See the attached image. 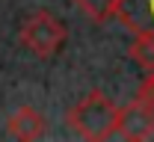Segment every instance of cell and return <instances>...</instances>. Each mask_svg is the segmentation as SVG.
Listing matches in <instances>:
<instances>
[{
    "instance_id": "obj_1",
    "label": "cell",
    "mask_w": 154,
    "mask_h": 142,
    "mask_svg": "<svg viewBox=\"0 0 154 142\" xmlns=\"http://www.w3.org/2000/svg\"><path fill=\"white\" fill-rule=\"evenodd\" d=\"M65 122L71 127V133H77L80 139L89 142H104L113 133H119V122H122V110L116 107L104 92H89L83 101H77Z\"/></svg>"
},
{
    "instance_id": "obj_2",
    "label": "cell",
    "mask_w": 154,
    "mask_h": 142,
    "mask_svg": "<svg viewBox=\"0 0 154 142\" xmlns=\"http://www.w3.org/2000/svg\"><path fill=\"white\" fill-rule=\"evenodd\" d=\"M18 39H21V44H24L33 56L51 59V56H57L59 50H62V44H65V39H68V27H65L57 15L38 9V12H33L30 18L21 24Z\"/></svg>"
},
{
    "instance_id": "obj_3",
    "label": "cell",
    "mask_w": 154,
    "mask_h": 142,
    "mask_svg": "<svg viewBox=\"0 0 154 142\" xmlns=\"http://www.w3.org/2000/svg\"><path fill=\"white\" fill-rule=\"evenodd\" d=\"M119 133L131 142H142L154 136V104L145 98H136L122 110V122H119Z\"/></svg>"
},
{
    "instance_id": "obj_4",
    "label": "cell",
    "mask_w": 154,
    "mask_h": 142,
    "mask_svg": "<svg viewBox=\"0 0 154 142\" xmlns=\"http://www.w3.org/2000/svg\"><path fill=\"white\" fill-rule=\"evenodd\" d=\"M48 130V119L38 113L36 107H18L9 119H6V133L12 139H21V142H36L45 136Z\"/></svg>"
},
{
    "instance_id": "obj_5",
    "label": "cell",
    "mask_w": 154,
    "mask_h": 142,
    "mask_svg": "<svg viewBox=\"0 0 154 142\" xmlns=\"http://www.w3.org/2000/svg\"><path fill=\"white\" fill-rule=\"evenodd\" d=\"M116 18L131 33H154V0H122Z\"/></svg>"
},
{
    "instance_id": "obj_6",
    "label": "cell",
    "mask_w": 154,
    "mask_h": 142,
    "mask_svg": "<svg viewBox=\"0 0 154 142\" xmlns=\"http://www.w3.org/2000/svg\"><path fill=\"white\" fill-rule=\"evenodd\" d=\"M131 59L145 74H154V33H136V41L131 44Z\"/></svg>"
},
{
    "instance_id": "obj_7",
    "label": "cell",
    "mask_w": 154,
    "mask_h": 142,
    "mask_svg": "<svg viewBox=\"0 0 154 142\" xmlns=\"http://www.w3.org/2000/svg\"><path fill=\"white\" fill-rule=\"evenodd\" d=\"M77 6L89 15L92 21H107V18H116L119 12V3L122 0H74Z\"/></svg>"
},
{
    "instance_id": "obj_8",
    "label": "cell",
    "mask_w": 154,
    "mask_h": 142,
    "mask_svg": "<svg viewBox=\"0 0 154 142\" xmlns=\"http://www.w3.org/2000/svg\"><path fill=\"white\" fill-rule=\"evenodd\" d=\"M139 98H145L148 104H154V74H145V80L139 86Z\"/></svg>"
}]
</instances>
